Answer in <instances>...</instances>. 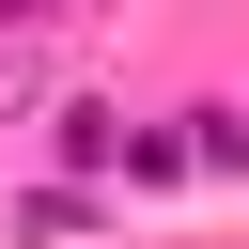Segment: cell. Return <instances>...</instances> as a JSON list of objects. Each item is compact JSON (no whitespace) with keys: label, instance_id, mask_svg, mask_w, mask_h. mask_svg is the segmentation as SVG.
Wrapping results in <instances>:
<instances>
[{"label":"cell","instance_id":"6da1fadb","mask_svg":"<svg viewBox=\"0 0 249 249\" xmlns=\"http://www.w3.org/2000/svg\"><path fill=\"white\" fill-rule=\"evenodd\" d=\"M0 16H16V31H31V16H62V0H0Z\"/></svg>","mask_w":249,"mask_h":249}]
</instances>
